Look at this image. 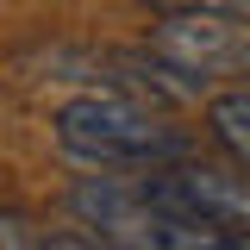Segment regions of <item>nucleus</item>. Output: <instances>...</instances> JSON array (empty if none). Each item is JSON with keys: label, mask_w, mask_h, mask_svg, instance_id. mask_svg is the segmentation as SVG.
<instances>
[{"label": "nucleus", "mask_w": 250, "mask_h": 250, "mask_svg": "<svg viewBox=\"0 0 250 250\" xmlns=\"http://www.w3.org/2000/svg\"><path fill=\"white\" fill-rule=\"evenodd\" d=\"M138 194L150 207L182 213V219H207V225H225V231H250V169H238V163H200V156H188L175 169L144 175Z\"/></svg>", "instance_id": "7ed1b4c3"}, {"label": "nucleus", "mask_w": 250, "mask_h": 250, "mask_svg": "<svg viewBox=\"0 0 250 250\" xmlns=\"http://www.w3.org/2000/svg\"><path fill=\"white\" fill-rule=\"evenodd\" d=\"M150 50L163 62L188 69L194 82L207 75H250V25L213 19V13H163L150 31Z\"/></svg>", "instance_id": "20e7f679"}, {"label": "nucleus", "mask_w": 250, "mask_h": 250, "mask_svg": "<svg viewBox=\"0 0 250 250\" xmlns=\"http://www.w3.org/2000/svg\"><path fill=\"white\" fill-rule=\"evenodd\" d=\"M38 250H119V244H106V238H82V231H50V238H38Z\"/></svg>", "instance_id": "0eeeda50"}, {"label": "nucleus", "mask_w": 250, "mask_h": 250, "mask_svg": "<svg viewBox=\"0 0 250 250\" xmlns=\"http://www.w3.org/2000/svg\"><path fill=\"white\" fill-rule=\"evenodd\" d=\"M69 213L94 238H106L119 250H250V231H225V225H207V219H182L169 207H150L138 188L113 182V175L75 182Z\"/></svg>", "instance_id": "f03ea898"}, {"label": "nucleus", "mask_w": 250, "mask_h": 250, "mask_svg": "<svg viewBox=\"0 0 250 250\" xmlns=\"http://www.w3.org/2000/svg\"><path fill=\"white\" fill-rule=\"evenodd\" d=\"M57 144L88 169H175L188 163V131L131 94H75L57 106Z\"/></svg>", "instance_id": "f257e3e1"}, {"label": "nucleus", "mask_w": 250, "mask_h": 250, "mask_svg": "<svg viewBox=\"0 0 250 250\" xmlns=\"http://www.w3.org/2000/svg\"><path fill=\"white\" fill-rule=\"evenodd\" d=\"M207 125H213L219 150L231 156L238 169H250V88H225L207 100Z\"/></svg>", "instance_id": "39448f33"}, {"label": "nucleus", "mask_w": 250, "mask_h": 250, "mask_svg": "<svg viewBox=\"0 0 250 250\" xmlns=\"http://www.w3.org/2000/svg\"><path fill=\"white\" fill-rule=\"evenodd\" d=\"M144 6H163V13H213V19H244L250 25V0H144Z\"/></svg>", "instance_id": "423d86ee"}]
</instances>
